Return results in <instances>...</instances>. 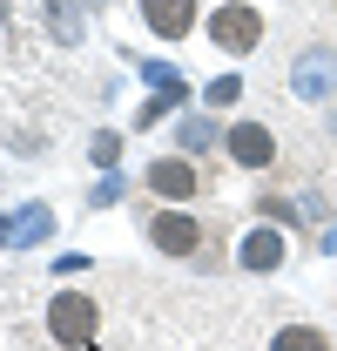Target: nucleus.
<instances>
[{
    "mask_svg": "<svg viewBox=\"0 0 337 351\" xmlns=\"http://www.w3.org/2000/svg\"><path fill=\"white\" fill-rule=\"evenodd\" d=\"M210 34H216V47H223V54H250V47L263 41V14L229 0V7H216V14H210Z\"/></svg>",
    "mask_w": 337,
    "mask_h": 351,
    "instance_id": "obj_1",
    "label": "nucleus"
},
{
    "mask_svg": "<svg viewBox=\"0 0 337 351\" xmlns=\"http://www.w3.org/2000/svg\"><path fill=\"white\" fill-rule=\"evenodd\" d=\"M47 331H54L61 345H95V304L75 298V291H61V298L47 304Z\"/></svg>",
    "mask_w": 337,
    "mask_h": 351,
    "instance_id": "obj_2",
    "label": "nucleus"
},
{
    "mask_svg": "<svg viewBox=\"0 0 337 351\" xmlns=\"http://www.w3.org/2000/svg\"><path fill=\"white\" fill-rule=\"evenodd\" d=\"M149 237H155V250H168V257H189V250L203 243V223L182 217V210H162V217L149 223Z\"/></svg>",
    "mask_w": 337,
    "mask_h": 351,
    "instance_id": "obj_3",
    "label": "nucleus"
},
{
    "mask_svg": "<svg viewBox=\"0 0 337 351\" xmlns=\"http://www.w3.org/2000/svg\"><path fill=\"white\" fill-rule=\"evenodd\" d=\"M142 21L162 34V41H182L196 27V0H142Z\"/></svg>",
    "mask_w": 337,
    "mask_h": 351,
    "instance_id": "obj_4",
    "label": "nucleus"
},
{
    "mask_svg": "<svg viewBox=\"0 0 337 351\" xmlns=\"http://www.w3.org/2000/svg\"><path fill=\"white\" fill-rule=\"evenodd\" d=\"M149 182H155V189H162V196H182V203H189V196H196V182H203V176L189 169V162H175V156H168V162H155V169H149Z\"/></svg>",
    "mask_w": 337,
    "mask_h": 351,
    "instance_id": "obj_5",
    "label": "nucleus"
},
{
    "mask_svg": "<svg viewBox=\"0 0 337 351\" xmlns=\"http://www.w3.org/2000/svg\"><path fill=\"white\" fill-rule=\"evenodd\" d=\"M229 156L236 162H270V135L256 129V122H236L229 129Z\"/></svg>",
    "mask_w": 337,
    "mask_h": 351,
    "instance_id": "obj_6",
    "label": "nucleus"
},
{
    "mask_svg": "<svg viewBox=\"0 0 337 351\" xmlns=\"http://www.w3.org/2000/svg\"><path fill=\"white\" fill-rule=\"evenodd\" d=\"M270 351H331L324 331H310V324H290V331H277V345Z\"/></svg>",
    "mask_w": 337,
    "mask_h": 351,
    "instance_id": "obj_7",
    "label": "nucleus"
}]
</instances>
